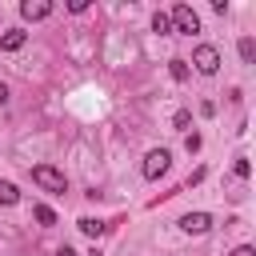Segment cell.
<instances>
[{
    "label": "cell",
    "instance_id": "obj_1",
    "mask_svg": "<svg viewBox=\"0 0 256 256\" xmlns=\"http://www.w3.org/2000/svg\"><path fill=\"white\" fill-rule=\"evenodd\" d=\"M168 20H172V32H180V36H196L200 32V16H196L192 4H176L168 12Z\"/></svg>",
    "mask_w": 256,
    "mask_h": 256
},
{
    "label": "cell",
    "instance_id": "obj_2",
    "mask_svg": "<svg viewBox=\"0 0 256 256\" xmlns=\"http://www.w3.org/2000/svg\"><path fill=\"white\" fill-rule=\"evenodd\" d=\"M32 180H36L44 192H68L64 172H56V168H48V164H36V168H32Z\"/></svg>",
    "mask_w": 256,
    "mask_h": 256
},
{
    "label": "cell",
    "instance_id": "obj_3",
    "mask_svg": "<svg viewBox=\"0 0 256 256\" xmlns=\"http://www.w3.org/2000/svg\"><path fill=\"white\" fill-rule=\"evenodd\" d=\"M168 164H172V152H168V148H152V152L144 156V180H160V176L168 172Z\"/></svg>",
    "mask_w": 256,
    "mask_h": 256
},
{
    "label": "cell",
    "instance_id": "obj_4",
    "mask_svg": "<svg viewBox=\"0 0 256 256\" xmlns=\"http://www.w3.org/2000/svg\"><path fill=\"white\" fill-rule=\"evenodd\" d=\"M192 64H196V72H204V76H212V72L220 68V52H216L212 44H200V48L192 52Z\"/></svg>",
    "mask_w": 256,
    "mask_h": 256
},
{
    "label": "cell",
    "instance_id": "obj_5",
    "mask_svg": "<svg viewBox=\"0 0 256 256\" xmlns=\"http://www.w3.org/2000/svg\"><path fill=\"white\" fill-rule=\"evenodd\" d=\"M180 228H184L188 236H204V232L212 228V216H208V212H184V216H180Z\"/></svg>",
    "mask_w": 256,
    "mask_h": 256
},
{
    "label": "cell",
    "instance_id": "obj_6",
    "mask_svg": "<svg viewBox=\"0 0 256 256\" xmlns=\"http://www.w3.org/2000/svg\"><path fill=\"white\" fill-rule=\"evenodd\" d=\"M20 16H24V20H48V16H52V4H48V0H24V4H20Z\"/></svg>",
    "mask_w": 256,
    "mask_h": 256
},
{
    "label": "cell",
    "instance_id": "obj_7",
    "mask_svg": "<svg viewBox=\"0 0 256 256\" xmlns=\"http://www.w3.org/2000/svg\"><path fill=\"white\" fill-rule=\"evenodd\" d=\"M24 40H28V32H24V28H8V32L0 36V48H4V52H20V48H24Z\"/></svg>",
    "mask_w": 256,
    "mask_h": 256
},
{
    "label": "cell",
    "instance_id": "obj_8",
    "mask_svg": "<svg viewBox=\"0 0 256 256\" xmlns=\"http://www.w3.org/2000/svg\"><path fill=\"white\" fill-rule=\"evenodd\" d=\"M20 200V188L12 180H0V204H16Z\"/></svg>",
    "mask_w": 256,
    "mask_h": 256
},
{
    "label": "cell",
    "instance_id": "obj_9",
    "mask_svg": "<svg viewBox=\"0 0 256 256\" xmlns=\"http://www.w3.org/2000/svg\"><path fill=\"white\" fill-rule=\"evenodd\" d=\"M104 228H108V224H100V220H92V216H84V220H80V232H84V236H92V240H96Z\"/></svg>",
    "mask_w": 256,
    "mask_h": 256
},
{
    "label": "cell",
    "instance_id": "obj_10",
    "mask_svg": "<svg viewBox=\"0 0 256 256\" xmlns=\"http://www.w3.org/2000/svg\"><path fill=\"white\" fill-rule=\"evenodd\" d=\"M240 60H244V64H252V60H256V40H252V36H244V40H240Z\"/></svg>",
    "mask_w": 256,
    "mask_h": 256
},
{
    "label": "cell",
    "instance_id": "obj_11",
    "mask_svg": "<svg viewBox=\"0 0 256 256\" xmlns=\"http://www.w3.org/2000/svg\"><path fill=\"white\" fill-rule=\"evenodd\" d=\"M36 220H40L44 228H52V224H56V212H52L48 204H36Z\"/></svg>",
    "mask_w": 256,
    "mask_h": 256
},
{
    "label": "cell",
    "instance_id": "obj_12",
    "mask_svg": "<svg viewBox=\"0 0 256 256\" xmlns=\"http://www.w3.org/2000/svg\"><path fill=\"white\" fill-rule=\"evenodd\" d=\"M168 72H172V80H188V60H172Z\"/></svg>",
    "mask_w": 256,
    "mask_h": 256
},
{
    "label": "cell",
    "instance_id": "obj_13",
    "mask_svg": "<svg viewBox=\"0 0 256 256\" xmlns=\"http://www.w3.org/2000/svg\"><path fill=\"white\" fill-rule=\"evenodd\" d=\"M152 28H156V32H172V20H168V12H156V16H152Z\"/></svg>",
    "mask_w": 256,
    "mask_h": 256
},
{
    "label": "cell",
    "instance_id": "obj_14",
    "mask_svg": "<svg viewBox=\"0 0 256 256\" xmlns=\"http://www.w3.org/2000/svg\"><path fill=\"white\" fill-rule=\"evenodd\" d=\"M232 168H236V176H240V180H248V172H252L248 156H236V164H232Z\"/></svg>",
    "mask_w": 256,
    "mask_h": 256
},
{
    "label": "cell",
    "instance_id": "obj_15",
    "mask_svg": "<svg viewBox=\"0 0 256 256\" xmlns=\"http://www.w3.org/2000/svg\"><path fill=\"white\" fill-rule=\"evenodd\" d=\"M172 124H176V128H188V124H192V116H188V112H176V116H172Z\"/></svg>",
    "mask_w": 256,
    "mask_h": 256
},
{
    "label": "cell",
    "instance_id": "obj_16",
    "mask_svg": "<svg viewBox=\"0 0 256 256\" xmlns=\"http://www.w3.org/2000/svg\"><path fill=\"white\" fill-rule=\"evenodd\" d=\"M184 148H188V152H200V136H196V132H192V136H188V140H184Z\"/></svg>",
    "mask_w": 256,
    "mask_h": 256
},
{
    "label": "cell",
    "instance_id": "obj_17",
    "mask_svg": "<svg viewBox=\"0 0 256 256\" xmlns=\"http://www.w3.org/2000/svg\"><path fill=\"white\" fill-rule=\"evenodd\" d=\"M232 256H256V252H252V244H240V248H236Z\"/></svg>",
    "mask_w": 256,
    "mask_h": 256
},
{
    "label": "cell",
    "instance_id": "obj_18",
    "mask_svg": "<svg viewBox=\"0 0 256 256\" xmlns=\"http://www.w3.org/2000/svg\"><path fill=\"white\" fill-rule=\"evenodd\" d=\"M56 256H76V248H68V244H64V248H56Z\"/></svg>",
    "mask_w": 256,
    "mask_h": 256
},
{
    "label": "cell",
    "instance_id": "obj_19",
    "mask_svg": "<svg viewBox=\"0 0 256 256\" xmlns=\"http://www.w3.org/2000/svg\"><path fill=\"white\" fill-rule=\"evenodd\" d=\"M4 100H8V84L0 80V104H4Z\"/></svg>",
    "mask_w": 256,
    "mask_h": 256
}]
</instances>
